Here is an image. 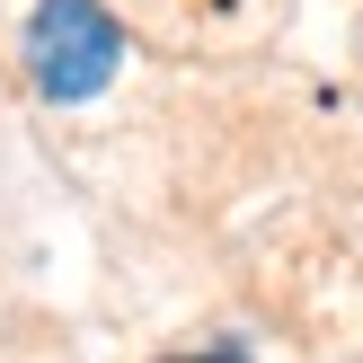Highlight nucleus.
Returning a JSON list of instances; mask_svg holds the SVG:
<instances>
[{
	"mask_svg": "<svg viewBox=\"0 0 363 363\" xmlns=\"http://www.w3.org/2000/svg\"><path fill=\"white\" fill-rule=\"evenodd\" d=\"M116 71H124V27L98 0H35V18H27V80L53 106L98 98Z\"/></svg>",
	"mask_w": 363,
	"mask_h": 363,
	"instance_id": "1",
	"label": "nucleus"
},
{
	"mask_svg": "<svg viewBox=\"0 0 363 363\" xmlns=\"http://www.w3.org/2000/svg\"><path fill=\"white\" fill-rule=\"evenodd\" d=\"M186 363H240V354H186Z\"/></svg>",
	"mask_w": 363,
	"mask_h": 363,
	"instance_id": "2",
	"label": "nucleus"
}]
</instances>
